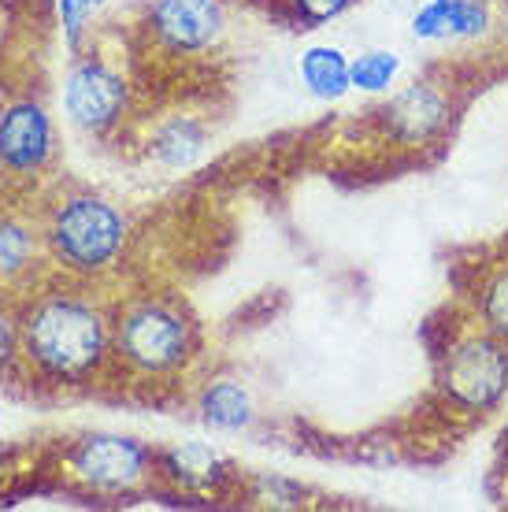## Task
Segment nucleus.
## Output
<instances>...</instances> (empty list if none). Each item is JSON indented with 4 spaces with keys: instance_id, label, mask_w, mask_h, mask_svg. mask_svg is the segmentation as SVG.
<instances>
[{
    "instance_id": "f257e3e1",
    "label": "nucleus",
    "mask_w": 508,
    "mask_h": 512,
    "mask_svg": "<svg viewBox=\"0 0 508 512\" xmlns=\"http://www.w3.org/2000/svg\"><path fill=\"white\" fill-rule=\"evenodd\" d=\"M19 375L45 390H89L112 379V301L97 286L49 275L15 297Z\"/></svg>"
},
{
    "instance_id": "f03ea898",
    "label": "nucleus",
    "mask_w": 508,
    "mask_h": 512,
    "mask_svg": "<svg viewBox=\"0 0 508 512\" xmlns=\"http://www.w3.org/2000/svg\"><path fill=\"white\" fill-rule=\"evenodd\" d=\"M201 357V331L171 294H130L112 301V379L167 386Z\"/></svg>"
},
{
    "instance_id": "7ed1b4c3",
    "label": "nucleus",
    "mask_w": 508,
    "mask_h": 512,
    "mask_svg": "<svg viewBox=\"0 0 508 512\" xmlns=\"http://www.w3.org/2000/svg\"><path fill=\"white\" fill-rule=\"evenodd\" d=\"M49 268L60 279L101 286L123 268L130 249V219L112 197L93 190H56L38 205Z\"/></svg>"
},
{
    "instance_id": "20e7f679",
    "label": "nucleus",
    "mask_w": 508,
    "mask_h": 512,
    "mask_svg": "<svg viewBox=\"0 0 508 512\" xmlns=\"http://www.w3.org/2000/svg\"><path fill=\"white\" fill-rule=\"evenodd\" d=\"M64 487L86 498H134L160 487L156 446L119 431H82L67 438L56 457Z\"/></svg>"
},
{
    "instance_id": "39448f33",
    "label": "nucleus",
    "mask_w": 508,
    "mask_h": 512,
    "mask_svg": "<svg viewBox=\"0 0 508 512\" xmlns=\"http://www.w3.org/2000/svg\"><path fill=\"white\" fill-rule=\"evenodd\" d=\"M438 394L460 416H490L508 397V342L483 327L457 334L438 357Z\"/></svg>"
},
{
    "instance_id": "423d86ee",
    "label": "nucleus",
    "mask_w": 508,
    "mask_h": 512,
    "mask_svg": "<svg viewBox=\"0 0 508 512\" xmlns=\"http://www.w3.org/2000/svg\"><path fill=\"white\" fill-rule=\"evenodd\" d=\"M60 104L71 127L93 138H108L127 123L134 90L130 78L97 52H75L64 71Z\"/></svg>"
},
{
    "instance_id": "0eeeda50",
    "label": "nucleus",
    "mask_w": 508,
    "mask_h": 512,
    "mask_svg": "<svg viewBox=\"0 0 508 512\" xmlns=\"http://www.w3.org/2000/svg\"><path fill=\"white\" fill-rule=\"evenodd\" d=\"M141 30L167 56H204L227 34V0H153Z\"/></svg>"
},
{
    "instance_id": "6e6552de",
    "label": "nucleus",
    "mask_w": 508,
    "mask_h": 512,
    "mask_svg": "<svg viewBox=\"0 0 508 512\" xmlns=\"http://www.w3.org/2000/svg\"><path fill=\"white\" fill-rule=\"evenodd\" d=\"M56 156V123L34 97L0 104V175L8 182H34Z\"/></svg>"
},
{
    "instance_id": "1a4fd4ad",
    "label": "nucleus",
    "mask_w": 508,
    "mask_h": 512,
    "mask_svg": "<svg viewBox=\"0 0 508 512\" xmlns=\"http://www.w3.org/2000/svg\"><path fill=\"white\" fill-rule=\"evenodd\" d=\"M379 127L382 134L401 145V149H420V145H431L449 130L453 123V93L445 82H434V78H416L408 82L405 90L390 93V101L382 104L379 112Z\"/></svg>"
},
{
    "instance_id": "9d476101",
    "label": "nucleus",
    "mask_w": 508,
    "mask_h": 512,
    "mask_svg": "<svg viewBox=\"0 0 508 512\" xmlns=\"http://www.w3.org/2000/svg\"><path fill=\"white\" fill-rule=\"evenodd\" d=\"M156 475L160 487L182 498H227L245 490V475L223 449L208 442H178L156 449Z\"/></svg>"
},
{
    "instance_id": "9b49d317",
    "label": "nucleus",
    "mask_w": 508,
    "mask_h": 512,
    "mask_svg": "<svg viewBox=\"0 0 508 512\" xmlns=\"http://www.w3.org/2000/svg\"><path fill=\"white\" fill-rule=\"evenodd\" d=\"M52 275L38 208L0 197V297H23Z\"/></svg>"
},
{
    "instance_id": "f8f14e48",
    "label": "nucleus",
    "mask_w": 508,
    "mask_h": 512,
    "mask_svg": "<svg viewBox=\"0 0 508 512\" xmlns=\"http://www.w3.org/2000/svg\"><path fill=\"white\" fill-rule=\"evenodd\" d=\"M494 12L490 0H423L412 15V38L416 41H479L490 34Z\"/></svg>"
},
{
    "instance_id": "ddd939ff",
    "label": "nucleus",
    "mask_w": 508,
    "mask_h": 512,
    "mask_svg": "<svg viewBox=\"0 0 508 512\" xmlns=\"http://www.w3.org/2000/svg\"><path fill=\"white\" fill-rule=\"evenodd\" d=\"M193 409L201 416V423H208L212 431L223 435H238L249 431L256 423V401L249 394V386L242 379H208L193 397Z\"/></svg>"
},
{
    "instance_id": "4468645a",
    "label": "nucleus",
    "mask_w": 508,
    "mask_h": 512,
    "mask_svg": "<svg viewBox=\"0 0 508 512\" xmlns=\"http://www.w3.org/2000/svg\"><path fill=\"white\" fill-rule=\"evenodd\" d=\"M208 149V127L197 116H164L149 130V160L164 171H186L204 156Z\"/></svg>"
},
{
    "instance_id": "2eb2a0df",
    "label": "nucleus",
    "mask_w": 508,
    "mask_h": 512,
    "mask_svg": "<svg viewBox=\"0 0 508 512\" xmlns=\"http://www.w3.org/2000/svg\"><path fill=\"white\" fill-rule=\"evenodd\" d=\"M297 75H301V86L323 104H338L353 90L349 56L338 45H308L297 60Z\"/></svg>"
},
{
    "instance_id": "dca6fc26",
    "label": "nucleus",
    "mask_w": 508,
    "mask_h": 512,
    "mask_svg": "<svg viewBox=\"0 0 508 512\" xmlns=\"http://www.w3.org/2000/svg\"><path fill=\"white\" fill-rule=\"evenodd\" d=\"M471 312H475V327L508 342V256L486 264L475 275V294H471Z\"/></svg>"
},
{
    "instance_id": "f3484780",
    "label": "nucleus",
    "mask_w": 508,
    "mask_h": 512,
    "mask_svg": "<svg viewBox=\"0 0 508 512\" xmlns=\"http://www.w3.org/2000/svg\"><path fill=\"white\" fill-rule=\"evenodd\" d=\"M401 75V56L394 49H364L349 56V78L360 93H390Z\"/></svg>"
},
{
    "instance_id": "a211bd4d",
    "label": "nucleus",
    "mask_w": 508,
    "mask_h": 512,
    "mask_svg": "<svg viewBox=\"0 0 508 512\" xmlns=\"http://www.w3.org/2000/svg\"><path fill=\"white\" fill-rule=\"evenodd\" d=\"M253 501L267 505V509H301L305 505V490L290 483V479H275V475H253V479H245V490Z\"/></svg>"
},
{
    "instance_id": "6ab92c4d",
    "label": "nucleus",
    "mask_w": 508,
    "mask_h": 512,
    "mask_svg": "<svg viewBox=\"0 0 508 512\" xmlns=\"http://www.w3.org/2000/svg\"><path fill=\"white\" fill-rule=\"evenodd\" d=\"M101 12L93 0H56V15H60V30H64V45L67 52L75 56L82 52L86 45V34H89V23H93V15Z\"/></svg>"
},
{
    "instance_id": "aec40b11",
    "label": "nucleus",
    "mask_w": 508,
    "mask_h": 512,
    "mask_svg": "<svg viewBox=\"0 0 508 512\" xmlns=\"http://www.w3.org/2000/svg\"><path fill=\"white\" fill-rule=\"evenodd\" d=\"M19 375V316L12 297H0V379Z\"/></svg>"
},
{
    "instance_id": "412c9836",
    "label": "nucleus",
    "mask_w": 508,
    "mask_h": 512,
    "mask_svg": "<svg viewBox=\"0 0 508 512\" xmlns=\"http://www.w3.org/2000/svg\"><path fill=\"white\" fill-rule=\"evenodd\" d=\"M282 8L290 12L293 23L301 26H323L345 15L353 8V0H282Z\"/></svg>"
},
{
    "instance_id": "4be33fe9",
    "label": "nucleus",
    "mask_w": 508,
    "mask_h": 512,
    "mask_svg": "<svg viewBox=\"0 0 508 512\" xmlns=\"http://www.w3.org/2000/svg\"><path fill=\"white\" fill-rule=\"evenodd\" d=\"M93 4H97V8H104V4H108V0H93Z\"/></svg>"
},
{
    "instance_id": "5701e85b",
    "label": "nucleus",
    "mask_w": 508,
    "mask_h": 512,
    "mask_svg": "<svg viewBox=\"0 0 508 512\" xmlns=\"http://www.w3.org/2000/svg\"><path fill=\"white\" fill-rule=\"evenodd\" d=\"M0 416H4V409H0Z\"/></svg>"
},
{
    "instance_id": "b1692460",
    "label": "nucleus",
    "mask_w": 508,
    "mask_h": 512,
    "mask_svg": "<svg viewBox=\"0 0 508 512\" xmlns=\"http://www.w3.org/2000/svg\"><path fill=\"white\" fill-rule=\"evenodd\" d=\"M501 4H508V0H501Z\"/></svg>"
}]
</instances>
